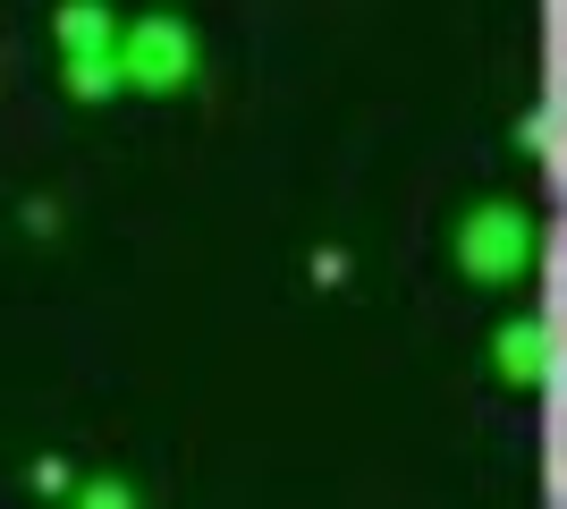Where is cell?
Returning a JSON list of instances; mask_svg holds the SVG:
<instances>
[{"label": "cell", "mask_w": 567, "mask_h": 509, "mask_svg": "<svg viewBox=\"0 0 567 509\" xmlns=\"http://www.w3.org/2000/svg\"><path fill=\"white\" fill-rule=\"evenodd\" d=\"M76 509H136V492H127V485H85Z\"/></svg>", "instance_id": "cell-1"}]
</instances>
